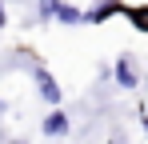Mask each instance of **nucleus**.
<instances>
[{
    "instance_id": "nucleus-1",
    "label": "nucleus",
    "mask_w": 148,
    "mask_h": 144,
    "mask_svg": "<svg viewBox=\"0 0 148 144\" xmlns=\"http://www.w3.org/2000/svg\"><path fill=\"white\" fill-rule=\"evenodd\" d=\"M112 76H116V84H120L124 92H132V88L140 84V72H136V60H132V56H120L116 68H112Z\"/></svg>"
},
{
    "instance_id": "nucleus-2",
    "label": "nucleus",
    "mask_w": 148,
    "mask_h": 144,
    "mask_svg": "<svg viewBox=\"0 0 148 144\" xmlns=\"http://www.w3.org/2000/svg\"><path fill=\"white\" fill-rule=\"evenodd\" d=\"M32 76H36V88H40V96H44L48 104H60V84H56V76H52L44 64H36V68H32Z\"/></svg>"
},
{
    "instance_id": "nucleus-3",
    "label": "nucleus",
    "mask_w": 148,
    "mask_h": 144,
    "mask_svg": "<svg viewBox=\"0 0 148 144\" xmlns=\"http://www.w3.org/2000/svg\"><path fill=\"white\" fill-rule=\"evenodd\" d=\"M52 20L56 24H84V12L68 0H52Z\"/></svg>"
},
{
    "instance_id": "nucleus-4",
    "label": "nucleus",
    "mask_w": 148,
    "mask_h": 144,
    "mask_svg": "<svg viewBox=\"0 0 148 144\" xmlns=\"http://www.w3.org/2000/svg\"><path fill=\"white\" fill-rule=\"evenodd\" d=\"M68 128H72V120H68V112H64V108L48 112V116H44V124H40V132H44V136H64Z\"/></svg>"
},
{
    "instance_id": "nucleus-5",
    "label": "nucleus",
    "mask_w": 148,
    "mask_h": 144,
    "mask_svg": "<svg viewBox=\"0 0 148 144\" xmlns=\"http://www.w3.org/2000/svg\"><path fill=\"white\" fill-rule=\"evenodd\" d=\"M120 4H124V0H100L92 12H84V24H104L108 16H116V12H120Z\"/></svg>"
},
{
    "instance_id": "nucleus-6",
    "label": "nucleus",
    "mask_w": 148,
    "mask_h": 144,
    "mask_svg": "<svg viewBox=\"0 0 148 144\" xmlns=\"http://www.w3.org/2000/svg\"><path fill=\"white\" fill-rule=\"evenodd\" d=\"M120 12L136 24L140 32H148V4H120Z\"/></svg>"
},
{
    "instance_id": "nucleus-7",
    "label": "nucleus",
    "mask_w": 148,
    "mask_h": 144,
    "mask_svg": "<svg viewBox=\"0 0 148 144\" xmlns=\"http://www.w3.org/2000/svg\"><path fill=\"white\" fill-rule=\"evenodd\" d=\"M4 24H8V12H4V4H0V28H4Z\"/></svg>"
},
{
    "instance_id": "nucleus-8",
    "label": "nucleus",
    "mask_w": 148,
    "mask_h": 144,
    "mask_svg": "<svg viewBox=\"0 0 148 144\" xmlns=\"http://www.w3.org/2000/svg\"><path fill=\"white\" fill-rule=\"evenodd\" d=\"M112 144H128V140H124V136H112Z\"/></svg>"
},
{
    "instance_id": "nucleus-9",
    "label": "nucleus",
    "mask_w": 148,
    "mask_h": 144,
    "mask_svg": "<svg viewBox=\"0 0 148 144\" xmlns=\"http://www.w3.org/2000/svg\"><path fill=\"white\" fill-rule=\"evenodd\" d=\"M8 144H24V140H8Z\"/></svg>"
},
{
    "instance_id": "nucleus-10",
    "label": "nucleus",
    "mask_w": 148,
    "mask_h": 144,
    "mask_svg": "<svg viewBox=\"0 0 148 144\" xmlns=\"http://www.w3.org/2000/svg\"><path fill=\"white\" fill-rule=\"evenodd\" d=\"M144 132H148V120H144Z\"/></svg>"
}]
</instances>
